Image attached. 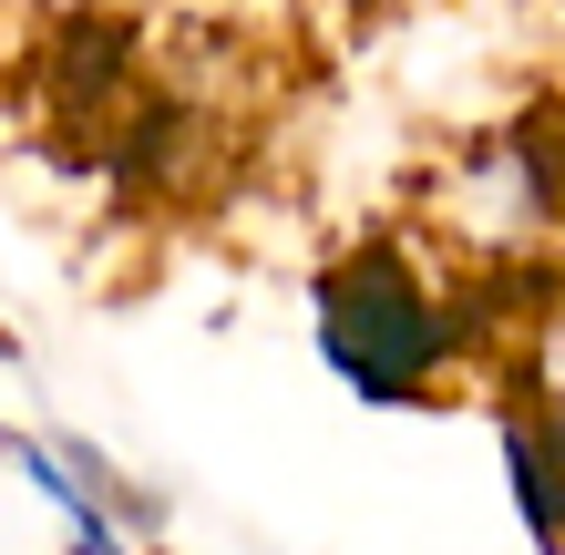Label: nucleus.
<instances>
[{"label":"nucleus","mask_w":565,"mask_h":555,"mask_svg":"<svg viewBox=\"0 0 565 555\" xmlns=\"http://www.w3.org/2000/svg\"><path fill=\"white\" fill-rule=\"evenodd\" d=\"M319 361L340 371L360 402H422L431 371L452 361V309L402 268L391 247H360L350 268L319 288Z\"/></svg>","instance_id":"nucleus-1"},{"label":"nucleus","mask_w":565,"mask_h":555,"mask_svg":"<svg viewBox=\"0 0 565 555\" xmlns=\"http://www.w3.org/2000/svg\"><path fill=\"white\" fill-rule=\"evenodd\" d=\"M0 452H11V473L52 504L62 555H145L135 483H124L93 442H62V433H11V421H0Z\"/></svg>","instance_id":"nucleus-2"},{"label":"nucleus","mask_w":565,"mask_h":555,"mask_svg":"<svg viewBox=\"0 0 565 555\" xmlns=\"http://www.w3.org/2000/svg\"><path fill=\"white\" fill-rule=\"evenodd\" d=\"M535 421H545V433H555V452H565V350L545 361V391H535Z\"/></svg>","instance_id":"nucleus-4"},{"label":"nucleus","mask_w":565,"mask_h":555,"mask_svg":"<svg viewBox=\"0 0 565 555\" xmlns=\"http://www.w3.org/2000/svg\"><path fill=\"white\" fill-rule=\"evenodd\" d=\"M504 473H514V514H524V535H535L545 555H565V452L535 412H514L504 421Z\"/></svg>","instance_id":"nucleus-3"}]
</instances>
